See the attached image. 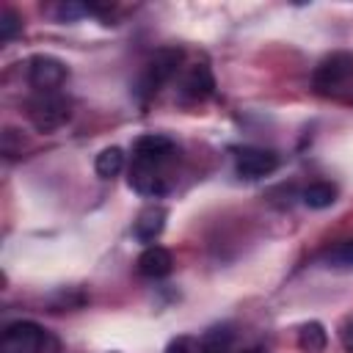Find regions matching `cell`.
<instances>
[{"mask_svg": "<svg viewBox=\"0 0 353 353\" xmlns=\"http://www.w3.org/2000/svg\"><path fill=\"white\" fill-rule=\"evenodd\" d=\"M28 116L39 132H52L69 121V99L61 94H36L28 102Z\"/></svg>", "mask_w": 353, "mask_h": 353, "instance_id": "obj_1", "label": "cell"}, {"mask_svg": "<svg viewBox=\"0 0 353 353\" xmlns=\"http://www.w3.org/2000/svg\"><path fill=\"white\" fill-rule=\"evenodd\" d=\"M301 199L312 210H325V207H331L336 201V188L331 182H312L309 188H303Z\"/></svg>", "mask_w": 353, "mask_h": 353, "instance_id": "obj_13", "label": "cell"}, {"mask_svg": "<svg viewBox=\"0 0 353 353\" xmlns=\"http://www.w3.org/2000/svg\"><path fill=\"white\" fill-rule=\"evenodd\" d=\"M165 218H168L165 207H160V204L143 207V210L138 212V218H135V226H132L135 237H138L141 243H154V240L163 234V229H165Z\"/></svg>", "mask_w": 353, "mask_h": 353, "instance_id": "obj_8", "label": "cell"}, {"mask_svg": "<svg viewBox=\"0 0 353 353\" xmlns=\"http://www.w3.org/2000/svg\"><path fill=\"white\" fill-rule=\"evenodd\" d=\"M66 63L52 55H33L28 61V83L36 88V94H52L66 80Z\"/></svg>", "mask_w": 353, "mask_h": 353, "instance_id": "obj_4", "label": "cell"}, {"mask_svg": "<svg viewBox=\"0 0 353 353\" xmlns=\"http://www.w3.org/2000/svg\"><path fill=\"white\" fill-rule=\"evenodd\" d=\"M248 353H259V350H248Z\"/></svg>", "mask_w": 353, "mask_h": 353, "instance_id": "obj_21", "label": "cell"}, {"mask_svg": "<svg viewBox=\"0 0 353 353\" xmlns=\"http://www.w3.org/2000/svg\"><path fill=\"white\" fill-rule=\"evenodd\" d=\"M179 63H182V50L179 47H163V50H157L149 58L146 69H143V88L149 94H154L163 83H168L174 77V72L179 69Z\"/></svg>", "mask_w": 353, "mask_h": 353, "instance_id": "obj_5", "label": "cell"}, {"mask_svg": "<svg viewBox=\"0 0 353 353\" xmlns=\"http://www.w3.org/2000/svg\"><path fill=\"white\" fill-rule=\"evenodd\" d=\"M182 94L193 102H201V99L215 94V77H212L207 63H196V66L188 69V74L182 80Z\"/></svg>", "mask_w": 353, "mask_h": 353, "instance_id": "obj_9", "label": "cell"}, {"mask_svg": "<svg viewBox=\"0 0 353 353\" xmlns=\"http://www.w3.org/2000/svg\"><path fill=\"white\" fill-rule=\"evenodd\" d=\"M339 342H342L345 353H353V317L339 328Z\"/></svg>", "mask_w": 353, "mask_h": 353, "instance_id": "obj_20", "label": "cell"}, {"mask_svg": "<svg viewBox=\"0 0 353 353\" xmlns=\"http://www.w3.org/2000/svg\"><path fill=\"white\" fill-rule=\"evenodd\" d=\"M132 154H135V163H143V165H154V168H160L163 163H168V160L176 154V143H174L168 135L149 132V135H141V138L135 141Z\"/></svg>", "mask_w": 353, "mask_h": 353, "instance_id": "obj_7", "label": "cell"}, {"mask_svg": "<svg viewBox=\"0 0 353 353\" xmlns=\"http://www.w3.org/2000/svg\"><path fill=\"white\" fill-rule=\"evenodd\" d=\"M88 11H91L88 6L63 3V6H58V11H55V14H58V19H66V22H69V19H74V17H83V14H88Z\"/></svg>", "mask_w": 353, "mask_h": 353, "instance_id": "obj_18", "label": "cell"}, {"mask_svg": "<svg viewBox=\"0 0 353 353\" xmlns=\"http://www.w3.org/2000/svg\"><path fill=\"white\" fill-rule=\"evenodd\" d=\"M171 268H174L171 251L163 245H146L143 254L138 256V273L146 279H163L171 273Z\"/></svg>", "mask_w": 353, "mask_h": 353, "instance_id": "obj_11", "label": "cell"}, {"mask_svg": "<svg viewBox=\"0 0 353 353\" xmlns=\"http://www.w3.org/2000/svg\"><path fill=\"white\" fill-rule=\"evenodd\" d=\"M44 347V328L30 320H17L6 325L0 336V353H41Z\"/></svg>", "mask_w": 353, "mask_h": 353, "instance_id": "obj_2", "label": "cell"}, {"mask_svg": "<svg viewBox=\"0 0 353 353\" xmlns=\"http://www.w3.org/2000/svg\"><path fill=\"white\" fill-rule=\"evenodd\" d=\"M130 188L135 193H141V196H163L168 185L160 176V168L143 165V163H132V168H130Z\"/></svg>", "mask_w": 353, "mask_h": 353, "instance_id": "obj_10", "label": "cell"}, {"mask_svg": "<svg viewBox=\"0 0 353 353\" xmlns=\"http://www.w3.org/2000/svg\"><path fill=\"white\" fill-rule=\"evenodd\" d=\"M232 339H234V331L229 325H215V328L204 331L196 353H226L232 347Z\"/></svg>", "mask_w": 353, "mask_h": 353, "instance_id": "obj_12", "label": "cell"}, {"mask_svg": "<svg viewBox=\"0 0 353 353\" xmlns=\"http://www.w3.org/2000/svg\"><path fill=\"white\" fill-rule=\"evenodd\" d=\"M325 342H328V336H325V328L320 323L312 320V323L301 325V331H298V347L303 353H323L325 350Z\"/></svg>", "mask_w": 353, "mask_h": 353, "instance_id": "obj_14", "label": "cell"}, {"mask_svg": "<svg viewBox=\"0 0 353 353\" xmlns=\"http://www.w3.org/2000/svg\"><path fill=\"white\" fill-rule=\"evenodd\" d=\"M94 168H97V174H99L102 179H113V176L124 168V152H121L119 146L102 149V152L97 154V160H94Z\"/></svg>", "mask_w": 353, "mask_h": 353, "instance_id": "obj_15", "label": "cell"}, {"mask_svg": "<svg viewBox=\"0 0 353 353\" xmlns=\"http://www.w3.org/2000/svg\"><path fill=\"white\" fill-rule=\"evenodd\" d=\"M19 30H22V17L14 8H3V14H0V39L11 41Z\"/></svg>", "mask_w": 353, "mask_h": 353, "instance_id": "obj_16", "label": "cell"}, {"mask_svg": "<svg viewBox=\"0 0 353 353\" xmlns=\"http://www.w3.org/2000/svg\"><path fill=\"white\" fill-rule=\"evenodd\" d=\"M165 353H193V339L190 336H176L168 342Z\"/></svg>", "mask_w": 353, "mask_h": 353, "instance_id": "obj_19", "label": "cell"}, {"mask_svg": "<svg viewBox=\"0 0 353 353\" xmlns=\"http://www.w3.org/2000/svg\"><path fill=\"white\" fill-rule=\"evenodd\" d=\"M325 262L334 265V268H350L353 265V240H345L336 248H331L325 254Z\"/></svg>", "mask_w": 353, "mask_h": 353, "instance_id": "obj_17", "label": "cell"}, {"mask_svg": "<svg viewBox=\"0 0 353 353\" xmlns=\"http://www.w3.org/2000/svg\"><path fill=\"white\" fill-rule=\"evenodd\" d=\"M353 77V55L350 52H334L325 58L314 72V88L320 94H339L347 80Z\"/></svg>", "mask_w": 353, "mask_h": 353, "instance_id": "obj_3", "label": "cell"}, {"mask_svg": "<svg viewBox=\"0 0 353 353\" xmlns=\"http://www.w3.org/2000/svg\"><path fill=\"white\" fill-rule=\"evenodd\" d=\"M234 168L243 179H262L279 168V154L259 146H243L234 154Z\"/></svg>", "mask_w": 353, "mask_h": 353, "instance_id": "obj_6", "label": "cell"}]
</instances>
